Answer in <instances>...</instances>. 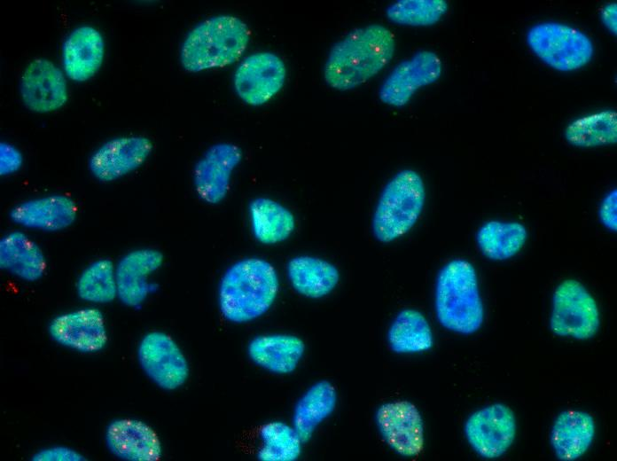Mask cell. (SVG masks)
Returning <instances> with one entry per match:
<instances>
[{"label":"cell","instance_id":"obj_1","mask_svg":"<svg viewBox=\"0 0 617 461\" xmlns=\"http://www.w3.org/2000/svg\"><path fill=\"white\" fill-rule=\"evenodd\" d=\"M395 37L389 28L370 24L348 33L331 49L324 67L332 89H355L378 74L393 59Z\"/></svg>","mask_w":617,"mask_h":461},{"label":"cell","instance_id":"obj_2","mask_svg":"<svg viewBox=\"0 0 617 461\" xmlns=\"http://www.w3.org/2000/svg\"><path fill=\"white\" fill-rule=\"evenodd\" d=\"M278 290V275L269 261L261 257L243 258L223 274L218 285V307L228 322L249 323L269 311Z\"/></svg>","mask_w":617,"mask_h":461},{"label":"cell","instance_id":"obj_3","mask_svg":"<svg viewBox=\"0 0 617 461\" xmlns=\"http://www.w3.org/2000/svg\"><path fill=\"white\" fill-rule=\"evenodd\" d=\"M250 29L239 18L223 14L195 26L180 49V62L190 73L221 68L236 62L246 50Z\"/></svg>","mask_w":617,"mask_h":461},{"label":"cell","instance_id":"obj_4","mask_svg":"<svg viewBox=\"0 0 617 461\" xmlns=\"http://www.w3.org/2000/svg\"><path fill=\"white\" fill-rule=\"evenodd\" d=\"M434 305L439 323L460 333L477 332L484 320L474 267L463 259H454L440 270L435 285Z\"/></svg>","mask_w":617,"mask_h":461},{"label":"cell","instance_id":"obj_5","mask_svg":"<svg viewBox=\"0 0 617 461\" xmlns=\"http://www.w3.org/2000/svg\"><path fill=\"white\" fill-rule=\"evenodd\" d=\"M422 177L411 169H403L386 184L372 220L376 238L388 243L406 234L418 221L425 204Z\"/></svg>","mask_w":617,"mask_h":461},{"label":"cell","instance_id":"obj_6","mask_svg":"<svg viewBox=\"0 0 617 461\" xmlns=\"http://www.w3.org/2000/svg\"><path fill=\"white\" fill-rule=\"evenodd\" d=\"M527 43L543 63L561 72L584 66L594 53L592 41L587 35L557 22L533 26L527 32Z\"/></svg>","mask_w":617,"mask_h":461},{"label":"cell","instance_id":"obj_7","mask_svg":"<svg viewBox=\"0 0 617 461\" xmlns=\"http://www.w3.org/2000/svg\"><path fill=\"white\" fill-rule=\"evenodd\" d=\"M600 325L597 304L575 279H566L555 289L550 317L551 332L561 337L589 340L596 335Z\"/></svg>","mask_w":617,"mask_h":461},{"label":"cell","instance_id":"obj_8","mask_svg":"<svg viewBox=\"0 0 617 461\" xmlns=\"http://www.w3.org/2000/svg\"><path fill=\"white\" fill-rule=\"evenodd\" d=\"M138 363L146 376L164 390L181 387L189 377V364L170 335L160 331L146 333L137 348Z\"/></svg>","mask_w":617,"mask_h":461},{"label":"cell","instance_id":"obj_9","mask_svg":"<svg viewBox=\"0 0 617 461\" xmlns=\"http://www.w3.org/2000/svg\"><path fill=\"white\" fill-rule=\"evenodd\" d=\"M465 438L480 457H502L516 435V418L512 410L500 402L485 406L472 413L465 424Z\"/></svg>","mask_w":617,"mask_h":461},{"label":"cell","instance_id":"obj_10","mask_svg":"<svg viewBox=\"0 0 617 461\" xmlns=\"http://www.w3.org/2000/svg\"><path fill=\"white\" fill-rule=\"evenodd\" d=\"M286 66L270 51H259L245 58L233 75L238 98L246 105L260 106L274 98L284 87Z\"/></svg>","mask_w":617,"mask_h":461},{"label":"cell","instance_id":"obj_11","mask_svg":"<svg viewBox=\"0 0 617 461\" xmlns=\"http://www.w3.org/2000/svg\"><path fill=\"white\" fill-rule=\"evenodd\" d=\"M441 73L442 63L436 53L418 51L393 68L380 85L379 98L385 105L402 107L418 90L435 82Z\"/></svg>","mask_w":617,"mask_h":461},{"label":"cell","instance_id":"obj_12","mask_svg":"<svg viewBox=\"0 0 617 461\" xmlns=\"http://www.w3.org/2000/svg\"><path fill=\"white\" fill-rule=\"evenodd\" d=\"M377 427L386 443L404 457L418 456L424 446V423L418 409L398 400L380 405L375 415Z\"/></svg>","mask_w":617,"mask_h":461},{"label":"cell","instance_id":"obj_13","mask_svg":"<svg viewBox=\"0 0 617 461\" xmlns=\"http://www.w3.org/2000/svg\"><path fill=\"white\" fill-rule=\"evenodd\" d=\"M152 142L143 136L112 138L90 155L88 166L98 181L118 180L139 168L152 152Z\"/></svg>","mask_w":617,"mask_h":461},{"label":"cell","instance_id":"obj_14","mask_svg":"<svg viewBox=\"0 0 617 461\" xmlns=\"http://www.w3.org/2000/svg\"><path fill=\"white\" fill-rule=\"evenodd\" d=\"M242 158V150L234 144L223 142L211 145L193 168V185L199 198L210 205L222 202L229 192L232 173Z\"/></svg>","mask_w":617,"mask_h":461},{"label":"cell","instance_id":"obj_15","mask_svg":"<svg viewBox=\"0 0 617 461\" xmlns=\"http://www.w3.org/2000/svg\"><path fill=\"white\" fill-rule=\"evenodd\" d=\"M20 92L27 108L40 113L57 111L68 100L65 74L46 59H35L27 66L20 78Z\"/></svg>","mask_w":617,"mask_h":461},{"label":"cell","instance_id":"obj_16","mask_svg":"<svg viewBox=\"0 0 617 461\" xmlns=\"http://www.w3.org/2000/svg\"><path fill=\"white\" fill-rule=\"evenodd\" d=\"M49 333L58 344L82 353L98 352L108 341L104 315L95 307L55 316L50 323Z\"/></svg>","mask_w":617,"mask_h":461},{"label":"cell","instance_id":"obj_17","mask_svg":"<svg viewBox=\"0 0 617 461\" xmlns=\"http://www.w3.org/2000/svg\"><path fill=\"white\" fill-rule=\"evenodd\" d=\"M164 262L160 251L141 247L129 251L115 264L117 298L129 308H139L153 291L150 277Z\"/></svg>","mask_w":617,"mask_h":461},{"label":"cell","instance_id":"obj_18","mask_svg":"<svg viewBox=\"0 0 617 461\" xmlns=\"http://www.w3.org/2000/svg\"><path fill=\"white\" fill-rule=\"evenodd\" d=\"M77 215L78 207L71 197L49 194L16 204L9 216L25 230L58 232L73 225Z\"/></svg>","mask_w":617,"mask_h":461},{"label":"cell","instance_id":"obj_19","mask_svg":"<svg viewBox=\"0 0 617 461\" xmlns=\"http://www.w3.org/2000/svg\"><path fill=\"white\" fill-rule=\"evenodd\" d=\"M105 442L109 451L122 460L157 461L162 455L157 433L138 419L120 418L110 423Z\"/></svg>","mask_w":617,"mask_h":461},{"label":"cell","instance_id":"obj_20","mask_svg":"<svg viewBox=\"0 0 617 461\" xmlns=\"http://www.w3.org/2000/svg\"><path fill=\"white\" fill-rule=\"evenodd\" d=\"M105 57V41L101 33L91 26L74 28L62 46L65 74L72 81L83 82L99 70Z\"/></svg>","mask_w":617,"mask_h":461},{"label":"cell","instance_id":"obj_21","mask_svg":"<svg viewBox=\"0 0 617 461\" xmlns=\"http://www.w3.org/2000/svg\"><path fill=\"white\" fill-rule=\"evenodd\" d=\"M0 268L20 280L32 283L43 277L47 261L40 245L19 228L0 239Z\"/></svg>","mask_w":617,"mask_h":461},{"label":"cell","instance_id":"obj_22","mask_svg":"<svg viewBox=\"0 0 617 461\" xmlns=\"http://www.w3.org/2000/svg\"><path fill=\"white\" fill-rule=\"evenodd\" d=\"M595 433V420L590 413L567 410L555 418L550 433V442L558 459L574 461L587 452Z\"/></svg>","mask_w":617,"mask_h":461},{"label":"cell","instance_id":"obj_23","mask_svg":"<svg viewBox=\"0 0 617 461\" xmlns=\"http://www.w3.org/2000/svg\"><path fill=\"white\" fill-rule=\"evenodd\" d=\"M305 351L303 340L291 334H264L253 338L247 346L250 360L258 367L278 375L293 372Z\"/></svg>","mask_w":617,"mask_h":461},{"label":"cell","instance_id":"obj_24","mask_svg":"<svg viewBox=\"0 0 617 461\" xmlns=\"http://www.w3.org/2000/svg\"><path fill=\"white\" fill-rule=\"evenodd\" d=\"M288 280L299 294L319 299L332 293L340 280V273L330 262L309 255L292 258L286 266Z\"/></svg>","mask_w":617,"mask_h":461},{"label":"cell","instance_id":"obj_25","mask_svg":"<svg viewBox=\"0 0 617 461\" xmlns=\"http://www.w3.org/2000/svg\"><path fill=\"white\" fill-rule=\"evenodd\" d=\"M248 218L253 237L266 246L286 240L295 228L293 214L281 203L266 197L251 200Z\"/></svg>","mask_w":617,"mask_h":461},{"label":"cell","instance_id":"obj_26","mask_svg":"<svg viewBox=\"0 0 617 461\" xmlns=\"http://www.w3.org/2000/svg\"><path fill=\"white\" fill-rule=\"evenodd\" d=\"M337 404V392L327 380L313 384L297 401L292 426L303 442L313 436L317 426L329 418Z\"/></svg>","mask_w":617,"mask_h":461},{"label":"cell","instance_id":"obj_27","mask_svg":"<svg viewBox=\"0 0 617 461\" xmlns=\"http://www.w3.org/2000/svg\"><path fill=\"white\" fill-rule=\"evenodd\" d=\"M387 340L395 353L415 354L429 350L433 345V335L421 312L405 309L398 313L391 324Z\"/></svg>","mask_w":617,"mask_h":461},{"label":"cell","instance_id":"obj_28","mask_svg":"<svg viewBox=\"0 0 617 461\" xmlns=\"http://www.w3.org/2000/svg\"><path fill=\"white\" fill-rule=\"evenodd\" d=\"M527 238V228L518 222L489 221L478 230L476 241L482 254L493 261L516 255Z\"/></svg>","mask_w":617,"mask_h":461},{"label":"cell","instance_id":"obj_29","mask_svg":"<svg viewBox=\"0 0 617 461\" xmlns=\"http://www.w3.org/2000/svg\"><path fill=\"white\" fill-rule=\"evenodd\" d=\"M566 141L580 148H592L617 142V113L605 110L578 118L565 130Z\"/></svg>","mask_w":617,"mask_h":461},{"label":"cell","instance_id":"obj_30","mask_svg":"<svg viewBox=\"0 0 617 461\" xmlns=\"http://www.w3.org/2000/svg\"><path fill=\"white\" fill-rule=\"evenodd\" d=\"M79 298L92 304H106L117 298L115 264L100 258L90 262L76 281Z\"/></svg>","mask_w":617,"mask_h":461},{"label":"cell","instance_id":"obj_31","mask_svg":"<svg viewBox=\"0 0 617 461\" xmlns=\"http://www.w3.org/2000/svg\"><path fill=\"white\" fill-rule=\"evenodd\" d=\"M257 457L262 461H294L301 453L303 441L293 427L282 421H270L259 432Z\"/></svg>","mask_w":617,"mask_h":461},{"label":"cell","instance_id":"obj_32","mask_svg":"<svg viewBox=\"0 0 617 461\" xmlns=\"http://www.w3.org/2000/svg\"><path fill=\"white\" fill-rule=\"evenodd\" d=\"M445 0H400L386 10L389 21L411 27H426L437 23L447 12Z\"/></svg>","mask_w":617,"mask_h":461},{"label":"cell","instance_id":"obj_33","mask_svg":"<svg viewBox=\"0 0 617 461\" xmlns=\"http://www.w3.org/2000/svg\"><path fill=\"white\" fill-rule=\"evenodd\" d=\"M23 164L21 152L13 145L2 142L0 145V174L10 176L19 171Z\"/></svg>","mask_w":617,"mask_h":461},{"label":"cell","instance_id":"obj_34","mask_svg":"<svg viewBox=\"0 0 617 461\" xmlns=\"http://www.w3.org/2000/svg\"><path fill=\"white\" fill-rule=\"evenodd\" d=\"M34 461H84L85 457L78 451L63 446L51 447L37 451Z\"/></svg>","mask_w":617,"mask_h":461},{"label":"cell","instance_id":"obj_35","mask_svg":"<svg viewBox=\"0 0 617 461\" xmlns=\"http://www.w3.org/2000/svg\"><path fill=\"white\" fill-rule=\"evenodd\" d=\"M598 218L601 223L608 230H617V190L609 191L603 199L599 209Z\"/></svg>","mask_w":617,"mask_h":461},{"label":"cell","instance_id":"obj_36","mask_svg":"<svg viewBox=\"0 0 617 461\" xmlns=\"http://www.w3.org/2000/svg\"><path fill=\"white\" fill-rule=\"evenodd\" d=\"M601 20L605 27L612 33L617 32V4L611 3L606 4L600 13Z\"/></svg>","mask_w":617,"mask_h":461}]
</instances>
